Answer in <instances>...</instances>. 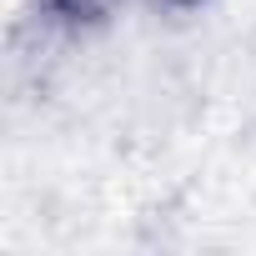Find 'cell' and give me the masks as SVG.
Instances as JSON below:
<instances>
[{
    "instance_id": "cell-1",
    "label": "cell",
    "mask_w": 256,
    "mask_h": 256,
    "mask_svg": "<svg viewBox=\"0 0 256 256\" xmlns=\"http://www.w3.org/2000/svg\"><path fill=\"white\" fill-rule=\"evenodd\" d=\"M50 10L66 16V20H86V16H100L106 0H50Z\"/></svg>"
},
{
    "instance_id": "cell-2",
    "label": "cell",
    "mask_w": 256,
    "mask_h": 256,
    "mask_svg": "<svg viewBox=\"0 0 256 256\" xmlns=\"http://www.w3.org/2000/svg\"><path fill=\"white\" fill-rule=\"evenodd\" d=\"M171 6H181V10H186V6H201V0H171Z\"/></svg>"
}]
</instances>
